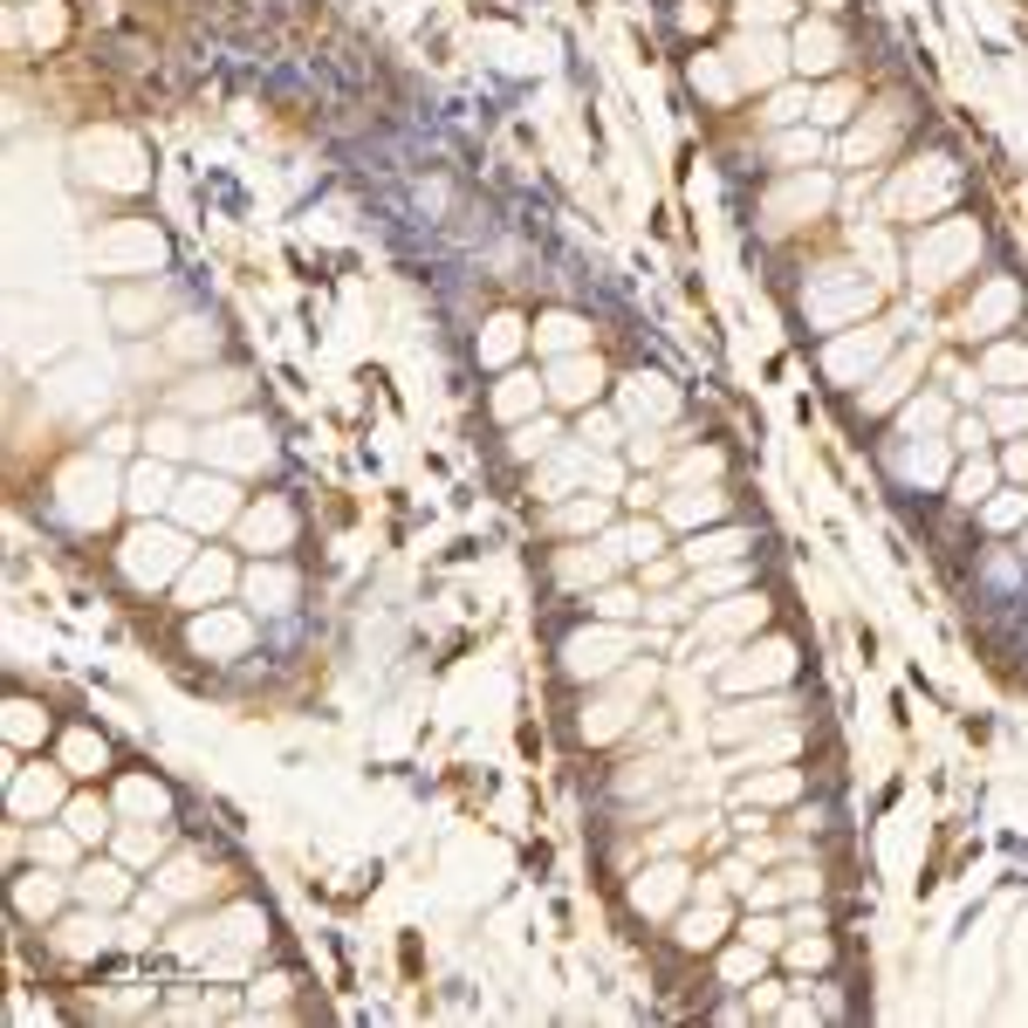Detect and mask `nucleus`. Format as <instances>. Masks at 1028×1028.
<instances>
[{"mask_svg": "<svg viewBox=\"0 0 1028 1028\" xmlns=\"http://www.w3.org/2000/svg\"><path fill=\"white\" fill-rule=\"evenodd\" d=\"M186 562V542L165 528H138L131 542H124V570H131V583H172V570Z\"/></svg>", "mask_w": 1028, "mask_h": 1028, "instance_id": "nucleus-1", "label": "nucleus"}, {"mask_svg": "<svg viewBox=\"0 0 1028 1028\" xmlns=\"http://www.w3.org/2000/svg\"><path fill=\"white\" fill-rule=\"evenodd\" d=\"M172 507H178V522H186V528H220L226 514H234V487H226V480H186L172 494Z\"/></svg>", "mask_w": 1028, "mask_h": 1028, "instance_id": "nucleus-2", "label": "nucleus"}, {"mask_svg": "<svg viewBox=\"0 0 1028 1028\" xmlns=\"http://www.w3.org/2000/svg\"><path fill=\"white\" fill-rule=\"evenodd\" d=\"M103 946H110V919H103V912L62 919V925H56V954H62V960H90V954H103Z\"/></svg>", "mask_w": 1028, "mask_h": 1028, "instance_id": "nucleus-3", "label": "nucleus"}, {"mask_svg": "<svg viewBox=\"0 0 1028 1028\" xmlns=\"http://www.w3.org/2000/svg\"><path fill=\"white\" fill-rule=\"evenodd\" d=\"M549 384H556L562 405H589V398L604 392V364H597V357H570V364L549 371Z\"/></svg>", "mask_w": 1028, "mask_h": 1028, "instance_id": "nucleus-4", "label": "nucleus"}, {"mask_svg": "<svg viewBox=\"0 0 1028 1028\" xmlns=\"http://www.w3.org/2000/svg\"><path fill=\"white\" fill-rule=\"evenodd\" d=\"M192 652H247V617L234 610H213L192 624Z\"/></svg>", "mask_w": 1028, "mask_h": 1028, "instance_id": "nucleus-5", "label": "nucleus"}, {"mask_svg": "<svg viewBox=\"0 0 1028 1028\" xmlns=\"http://www.w3.org/2000/svg\"><path fill=\"white\" fill-rule=\"evenodd\" d=\"M75 898H83V906H124V898H131V878H124V864H90L83 878H75Z\"/></svg>", "mask_w": 1028, "mask_h": 1028, "instance_id": "nucleus-6", "label": "nucleus"}, {"mask_svg": "<svg viewBox=\"0 0 1028 1028\" xmlns=\"http://www.w3.org/2000/svg\"><path fill=\"white\" fill-rule=\"evenodd\" d=\"M172 494H178L172 467H165V459H144V467L131 474V494H124V501H131L138 514H151V507H172Z\"/></svg>", "mask_w": 1028, "mask_h": 1028, "instance_id": "nucleus-7", "label": "nucleus"}, {"mask_svg": "<svg viewBox=\"0 0 1028 1028\" xmlns=\"http://www.w3.org/2000/svg\"><path fill=\"white\" fill-rule=\"evenodd\" d=\"M213 459H261L268 453V432H254V425H226V432H213V440H199Z\"/></svg>", "mask_w": 1028, "mask_h": 1028, "instance_id": "nucleus-8", "label": "nucleus"}, {"mask_svg": "<svg viewBox=\"0 0 1028 1028\" xmlns=\"http://www.w3.org/2000/svg\"><path fill=\"white\" fill-rule=\"evenodd\" d=\"M62 803V782H56V768H35V775H21L14 782V809L21 816H35V809H56Z\"/></svg>", "mask_w": 1028, "mask_h": 1028, "instance_id": "nucleus-9", "label": "nucleus"}, {"mask_svg": "<svg viewBox=\"0 0 1028 1028\" xmlns=\"http://www.w3.org/2000/svg\"><path fill=\"white\" fill-rule=\"evenodd\" d=\"M14 906H21V919H48V912L62 906V885L42 878V871H35V878H14Z\"/></svg>", "mask_w": 1028, "mask_h": 1028, "instance_id": "nucleus-10", "label": "nucleus"}, {"mask_svg": "<svg viewBox=\"0 0 1028 1028\" xmlns=\"http://www.w3.org/2000/svg\"><path fill=\"white\" fill-rule=\"evenodd\" d=\"M795 69H809V75L837 69V35L830 28H803V35H795Z\"/></svg>", "mask_w": 1028, "mask_h": 1028, "instance_id": "nucleus-11", "label": "nucleus"}, {"mask_svg": "<svg viewBox=\"0 0 1028 1028\" xmlns=\"http://www.w3.org/2000/svg\"><path fill=\"white\" fill-rule=\"evenodd\" d=\"M247 542H254V549H261V542L281 549V542H289V507H281V501L254 507V514H247Z\"/></svg>", "mask_w": 1028, "mask_h": 1028, "instance_id": "nucleus-12", "label": "nucleus"}, {"mask_svg": "<svg viewBox=\"0 0 1028 1028\" xmlns=\"http://www.w3.org/2000/svg\"><path fill=\"white\" fill-rule=\"evenodd\" d=\"M740 69H748L755 83H775V75H782V42H768V35L761 42H740Z\"/></svg>", "mask_w": 1028, "mask_h": 1028, "instance_id": "nucleus-13", "label": "nucleus"}, {"mask_svg": "<svg viewBox=\"0 0 1028 1028\" xmlns=\"http://www.w3.org/2000/svg\"><path fill=\"white\" fill-rule=\"evenodd\" d=\"M226 583H234V570H226V562L213 556V562H192V576H186V589H178V597H186V604H199V597H220Z\"/></svg>", "mask_w": 1028, "mask_h": 1028, "instance_id": "nucleus-14", "label": "nucleus"}, {"mask_svg": "<svg viewBox=\"0 0 1028 1028\" xmlns=\"http://www.w3.org/2000/svg\"><path fill=\"white\" fill-rule=\"evenodd\" d=\"M35 734H48V713H42L35 700H14V706H8V740H14V748H28Z\"/></svg>", "mask_w": 1028, "mask_h": 1028, "instance_id": "nucleus-15", "label": "nucleus"}, {"mask_svg": "<svg viewBox=\"0 0 1028 1028\" xmlns=\"http://www.w3.org/2000/svg\"><path fill=\"white\" fill-rule=\"evenodd\" d=\"M69 830L83 837V843H90V837H110V809L90 803V795H75V803H69Z\"/></svg>", "mask_w": 1028, "mask_h": 1028, "instance_id": "nucleus-16", "label": "nucleus"}, {"mask_svg": "<svg viewBox=\"0 0 1028 1028\" xmlns=\"http://www.w3.org/2000/svg\"><path fill=\"white\" fill-rule=\"evenodd\" d=\"M159 885H165V898H199V891H206V878H199V864H192V857L165 864V878H159Z\"/></svg>", "mask_w": 1028, "mask_h": 1028, "instance_id": "nucleus-17", "label": "nucleus"}, {"mask_svg": "<svg viewBox=\"0 0 1028 1028\" xmlns=\"http://www.w3.org/2000/svg\"><path fill=\"white\" fill-rule=\"evenodd\" d=\"M535 398H542V384H535V377H507L501 392H494V405L507 411V419H522V411H528Z\"/></svg>", "mask_w": 1028, "mask_h": 1028, "instance_id": "nucleus-18", "label": "nucleus"}, {"mask_svg": "<svg viewBox=\"0 0 1028 1028\" xmlns=\"http://www.w3.org/2000/svg\"><path fill=\"white\" fill-rule=\"evenodd\" d=\"M241 398V377H192V392H178V405H220Z\"/></svg>", "mask_w": 1028, "mask_h": 1028, "instance_id": "nucleus-19", "label": "nucleus"}, {"mask_svg": "<svg viewBox=\"0 0 1028 1028\" xmlns=\"http://www.w3.org/2000/svg\"><path fill=\"white\" fill-rule=\"evenodd\" d=\"M535 343H542V350H576L583 343V323L576 316H549L542 329H535Z\"/></svg>", "mask_w": 1028, "mask_h": 1028, "instance_id": "nucleus-20", "label": "nucleus"}, {"mask_svg": "<svg viewBox=\"0 0 1028 1028\" xmlns=\"http://www.w3.org/2000/svg\"><path fill=\"white\" fill-rule=\"evenodd\" d=\"M103 761H110V755H103L96 734H69V768H75V775H96Z\"/></svg>", "mask_w": 1028, "mask_h": 1028, "instance_id": "nucleus-21", "label": "nucleus"}, {"mask_svg": "<svg viewBox=\"0 0 1028 1028\" xmlns=\"http://www.w3.org/2000/svg\"><path fill=\"white\" fill-rule=\"evenodd\" d=\"M117 851L131 857V864H151V857L165 851V830H124V837H117Z\"/></svg>", "mask_w": 1028, "mask_h": 1028, "instance_id": "nucleus-22", "label": "nucleus"}, {"mask_svg": "<svg viewBox=\"0 0 1028 1028\" xmlns=\"http://www.w3.org/2000/svg\"><path fill=\"white\" fill-rule=\"evenodd\" d=\"M988 487H994V467L988 459H973V467H960V480H954V494L973 507V501H988Z\"/></svg>", "mask_w": 1028, "mask_h": 1028, "instance_id": "nucleus-23", "label": "nucleus"}, {"mask_svg": "<svg viewBox=\"0 0 1028 1028\" xmlns=\"http://www.w3.org/2000/svg\"><path fill=\"white\" fill-rule=\"evenodd\" d=\"M878 350H885V337H851V343L830 350V364H837V371H857V364H871Z\"/></svg>", "mask_w": 1028, "mask_h": 1028, "instance_id": "nucleus-24", "label": "nucleus"}, {"mask_svg": "<svg viewBox=\"0 0 1028 1028\" xmlns=\"http://www.w3.org/2000/svg\"><path fill=\"white\" fill-rule=\"evenodd\" d=\"M514 343H522V323H507V316H501L494 329H487V343H480V357H487V364H501V357H507Z\"/></svg>", "mask_w": 1028, "mask_h": 1028, "instance_id": "nucleus-25", "label": "nucleus"}, {"mask_svg": "<svg viewBox=\"0 0 1028 1028\" xmlns=\"http://www.w3.org/2000/svg\"><path fill=\"white\" fill-rule=\"evenodd\" d=\"M604 570H610V556H604V549H589V556H562V576H570V583H597Z\"/></svg>", "mask_w": 1028, "mask_h": 1028, "instance_id": "nucleus-26", "label": "nucleus"}, {"mask_svg": "<svg viewBox=\"0 0 1028 1028\" xmlns=\"http://www.w3.org/2000/svg\"><path fill=\"white\" fill-rule=\"evenodd\" d=\"M186 446H192V440H186V425H178V419H159V425H151V453H159V459L186 453Z\"/></svg>", "mask_w": 1028, "mask_h": 1028, "instance_id": "nucleus-27", "label": "nucleus"}, {"mask_svg": "<svg viewBox=\"0 0 1028 1028\" xmlns=\"http://www.w3.org/2000/svg\"><path fill=\"white\" fill-rule=\"evenodd\" d=\"M740 542H748V535H706V542H692L686 556L692 562H720V556H740Z\"/></svg>", "mask_w": 1028, "mask_h": 1028, "instance_id": "nucleus-28", "label": "nucleus"}, {"mask_svg": "<svg viewBox=\"0 0 1028 1028\" xmlns=\"http://www.w3.org/2000/svg\"><path fill=\"white\" fill-rule=\"evenodd\" d=\"M679 939H686V946H713V939H720V912L686 919V925H679Z\"/></svg>", "mask_w": 1028, "mask_h": 1028, "instance_id": "nucleus-29", "label": "nucleus"}, {"mask_svg": "<svg viewBox=\"0 0 1028 1028\" xmlns=\"http://www.w3.org/2000/svg\"><path fill=\"white\" fill-rule=\"evenodd\" d=\"M247 589H254V597H274V610H281V597H289V576H281V570H254Z\"/></svg>", "mask_w": 1028, "mask_h": 1028, "instance_id": "nucleus-30", "label": "nucleus"}, {"mask_svg": "<svg viewBox=\"0 0 1028 1028\" xmlns=\"http://www.w3.org/2000/svg\"><path fill=\"white\" fill-rule=\"evenodd\" d=\"M748 795L755 803H782V795H795V775H761V782H748Z\"/></svg>", "mask_w": 1028, "mask_h": 1028, "instance_id": "nucleus-31", "label": "nucleus"}, {"mask_svg": "<svg viewBox=\"0 0 1028 1028\" xmlns=\"http://www.w3.org/2000/svg\"><path fill=\"white\" fill-rule=\"evenodd\" d=\"M549 440H556V425H522V432H514V453H522V459L528 453H549Z\"/></svg>", "mask_w": 1028, "mask_h": 1028, "instance_id": "nucleus-32", "label": "nucleus"}, {"mask_svg": "<svg viewBox=\"0 0 1028 1028\" xmlns=\"http://www.w3.org/2000/svg\"><path fill=\"white\" fill-rule=\"evenodd\" d=\"M1028 514V494H1008V501H988V522L994 528H1008V522H1021Z\"/></svg>", "mask_w": 1028, "mask_h": 1028, "instance_id": "nucleus-33", "label": "nucleus"}, {"mask_svg": "<svg viewBox=\"0 0 1028 1028\" xmlns=\"http://www.w3.org/2000/svg\"><path fill=\"white\" fill-rule=\"evenodd\" d=\"M75 843H83V837H75V830H69V837H35V857H48V864H62V857L75 851Z\"/></svg>", "mask_w": 1028, "mask_h": 1028, "instance_id": "nucleus-34", "label": "nucleus"}, {"mask_svg": "<svg viewBox=\"0 0 1028 1028\" xmlns=\"http://www.w3.org/2000/svg\"><path fill=\"white\" fill-rule=\"evenodd\" d=\"M988 377H1028V350H1001L988 364Z\"/></svg>", "mask_w": 1028, "mask_h": 1028, "instance_id": "nucleus-35", "label": "nucleus"}, {"mask_svg": "<svg viewBox=\"0 0 1028 1028\" xmlns=\"http://www.w3.org/2000/svg\"><path fill=\"white\" fill-rule=\"evenodd\" d=\"M679 522H706V514H720V494H700V501H673Z\"/></svg>", "mask_w": 1028, "mask_h": 1028, "instance_id": "nucleus-36", "label": "nucleus"}, {"mask_svg": "<svg viewBox=\"0 0 1028 1028\" xmlns=\"http://www.w3.org/2000/svg\"><path fill=\"white\" fill-rule=\"evenodd\" d=\"M124 803H131V809H165V788H151V782H131V788H124Z\"/></svg>", "mask_w": 1028, "mask_h": 1028, "instance_id": "nucleus-37", "label": "nucleus"}, {"mask_svg": "<svg viewBox=\"0 0 1028 1028\" xmlns=\"http://www.w3.org/2000/svg\"><path fill=\"white\" fill-rule=\"evenodd\" d=\"M638 610V597H624V589H604L597 597V617H631Z\"/></svg>", "mask_w": 1028, "mask_h": 1028, "instance_id": "nucleus-38", "label": "nucleus"}, {"mask_svg": "<svg viewBox=\"0 0 1028 1028\" xmlns=\"http://www.w3.org/2000/svg\"><path fill=\"white\" fill-rule=\"evenodd\" d=\"M62 35V14L56 8H35V42H56Z\"/></svg>", "mask_w": 1028, "mask_h": 1028, "instance_id": "nucleus-39", "label": "nucleus"}, {"mask_svg": "<svg viewBox=\"0 0 1028 1028\" xmlns=\"http://www.w3.org/2000/svg\"><path fill=\"white\" fill-rule=\"evenodd\" d=\"M604 522V507L597 501H583V507H570V528H597Z\"/></svg>", "mask_w": 1028, "mask_h": 1028, "instance_id": "nucleus-40", "label": "nucleus"}, {"mask_svg": "<svg viewBox=\"0 0 1028 1028\" xmlns=\"http://www.w3.org/2000/svg\"><path fill=\"white\" fill-rule=\"evenodd\" d=\"M748 939H755V946H775V939H782V919H761V925H748Z\"/></svg>", "mask_w": 1028, "mask_h": 1028, "instance_id": "nucleus-41", "label": "nucleus"}, {"mask_svg": "<svg viewBox=\"0 0 1028 1028\" xmlns=\"http://www.w3.org/2000/svg\"><path fill=\"white\" fill-rule=\"evenodd\" d=\"M1001 425H1028V398H1008V405H1001Z\"/></svg>", "mask_w": 1028, "mask_h": 1028, "instance_id": "nucleus-42", "label": "nucleus"}, {"mask_svg": "<svg viewBox=\"0 0 1028 1028\" xmlns=\"http://www.w3.org/2000/svg\"><path fill=\"white\" fill-rule=\"evenodd\" d=\"M1008 474H1021V480H1028V446H1015V453H1008Z\"/></svg>", "mask_w": 1028, "mask_h": 1028, "instance_id": "nucleus-43", "label": "nucleus"}, {"mask_svg": "<svg viewBox=\"0 0 1028 1028\" xmlns=\"http://www.w3.org/2000/svg\"><path fill=\"white\" fill-rule=\"evenodd\" d=\"M1021 556H1028V542H1021Z\"/></svg>", "mask_w": 1028, "mask_h": 1028, "instance_id": "nucleus-44", "label": "nucleus"}]
</instances>
